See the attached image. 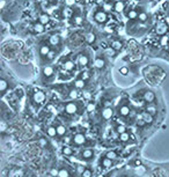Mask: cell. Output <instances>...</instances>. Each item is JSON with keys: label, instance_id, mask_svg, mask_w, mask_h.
Listing matches in <instances>:
<instances>
[{"label": "cell", "instance_id": "6da1fadb", "mask_svg": "<svg viewBox=\"0 0 169 177\" xmlns=\"http://www.w3.org/2000/svg\"><path fill=\"white\" fill-rule=\"evenodd\" d=\"M72 141H73L74 145H77V146H81V145H83L86 142V137L83 134H81V133H77V134L73 135Z\"/></svg>", "mask_w": 169, "mask_h": 177}, {"label": "cell", "instance_id": "7a4b0ae2", "mask_svg": "<svg viewBox=\"0 0 169 177\" xmlns=\"http://www.w3.org/2000/svg\"><path fill=\"white\" fill-rule=\"evenodd\" d=\"M94 19L98 21V23H106L108 20V15L106 12H103V10H98V12L95 13Z\"/></svg>", "mask_w": 169, "mask_h": 177}, {"label": "cell", "instance_id": "3957f363", "mask_svg": "<svg viewBox=\"0 0 169 177\" xmlns=\"http://www.w3.org/2000/svg\"><path fill=\"white\" fill-rule=\"evenodd\" d=\"M167 28H168V25L166 23V22H158L156 23V26H155V33L158 34V35H163L166 31H167Z\"/></svg>", "mask_w": 169, "mask_h": 177}, {"label": "cell", "instance_id": "277c9868", "mask_svg": "<svg viewBox=\"0 0 169 177\" xmlns=\"http://www.w3.org/2000/svg\"><path fill=\"white\" fill-rule=\"evenodd\" d=\"M34 101H35V103L37 104H41V103H43L45 101V94L43 91H41V90H37L34 93Z\"/></svg>", "mask_w": 169, "mask_h": 177}, {"label": "cell", "instance_id": "5b68a950", "mask_svg": "<svg viewBox=\"0 0 169 177\" xmlns=\"http://www.w3.org/2000/svg\"><path fill=\"white\" fill-rule=\"evenodd\" d=\"M65 111H66L67 114H70V115L77 114V111H78V106H77V103H74V102L67 103V104L65 106Z\"/></svg>", "mask_w": 169, "mask_h": 177}, {"label": "cell", "instance_id": "8992f818", "mask_svg": "<svg viewBox=\"0 0 169 177\" xmlns=\"http://www.w3.org/2000/svg\"><path fill=\"white\" fill-rule=\"evenodd\" d=\"M101 116H102V118L104 119V120H109V119H111V117L114 116V110L111 109V108H104L103 110H102V112H101Z\"/></svg>", "mask_w": 169, "mask_h": 177}, {"label": "cell", "instance_id": "52a82bcc", "mask_svg": "<svg viewBox=\"0 0 169 177\" xmlns=\"http://www.w3.org/2000/svg\"><path fill=\"white\" fill-rule=\"evenodd\" d=\"M23 175H25V171L21 168L12 169L8 173V177H23Z\"/></svg>", "mask_w": 169, "mask_h": 177}, {"label": "cell", "instance_id": "ba28073f", "mask_svg": "<svg viewBox=\"0 0 169 177\" xmlns=\"http://www.w3.org/2000/svg\"><path fill=\"white\" fill-rule=\"evenodd\" d=\"M94 156V151L90 149V148H86L81 152V158L85 160H90Z\"/></svg>", "mask_w": 169, "mask_h": 177}, {"label": "cell", "instance_id": "9c48e42d", "mask_svg": "<svg viewBox=\"0 0 169 177\" xmlns=\"http://www.w3.org/2000/svg\"><path fill=\"white\" fill-rule=\"evenodd\" d=\"M146 171H147V168H146L144 164L135 166V167H134V174H135L137 176H142V175H145Z\"/></svg>", "mask_w": 169, "mask_h": 177}, {"label": "cell", "instance_id": "30bf717a", "mask_svg": "<svg viewBox=\"0 0 169 177\" xmlns=\"http://www.w3.org/2000/svg\"><path fill=\"white\" fill-rule=\"evenodd\" d=\"M144 100L147 102V103H152L154 100H155V94L151 91V90H148V91H145V94H144Z\"/></svg>", "mask_w": 169, "mask_h": 177}, {"label": "cell", "instance_id": "8fae6325", "mask_svg": "<svg viewBox=\"0 0 169 177\" xmlns=\"http://www.w3.org/2000/svg\"><path fill=\"white\" fill-rule=\"evenodd\" d=\"M112 160H110V159H108L107 156H104V158H102L101 159V166L103 167V168H106V169H108V168H110L111 166H112Z\"/></svg>", "mask_w": 169, "mask_h": 177}, {"label": "cell", "instance_id": "7c38bea8", "mask_svg": "<svg viewBox=\"0 0 169 177\" xmlns=\"http://www.w3.org/2000/svg\"><path fill=\"white\" fill-rule=\"evenodd\" d=\"M43 75L45 78H50L54 75V67L52 66H45L43 68Z\"/></svg>", "mask_w": 169, "mask_h": 177}, {"label": "cell", "instance_id": "4fadbf2b", "mask_svg": "<svg viewBox=\"0 0 169 177\" xmlns=\"http://www.w3.org/2000/svg\"><path fill=\"white\" fill-rule=\"evenodd\" d=\"M130 108L127 106H122L119 108V116H122V117H127V116L130 115Z\"/></svg>", "mask_w": 169, "mask_h": 177}, {"label": "cell", "instance_id": "5bb4252c", "mask_svg": "<svg viewBox=\"0 0 169 177\" xmlns=\"http://www.w3.org/2000/svg\"><path fill=\"white\" fill-rule=\"evenodd\" d=\"M77 60H78V64L80 66H86L88 64V57L85 56V54H80V56H78V59Z\"/></svg>", "mask_w": 169, "mask_h": 177}, {"label": "cell", "instance_id": "9a60e30c", "mask_svg": "<svg viewBox=\"0 0 169 177\" xmlns=\"http://www.w3.org/2000/svg\"><path fill=\"white\" fill-rule=\"evenodd\" d=\"M141 117H142V119L145 120L146 124H152V123H153V115H151L148 111H147V112H144L141 115Z\"/></svg>", "mask_w": 169, "mask_h": 177}, {"label": "cell", "instance_id": "2e32d148", "mask_svg": "<svg viewBox=\"0 0 169 177\" xmlns=\"http://www.w3.org/2000/svg\"><path fill=\"white\" fill-rule=\"evenodd\" d=\"M7 88H8V82L4 79V78H1V79H0V91H1L2 95L5 94V91H6Z\"/></svg>", "mask_w": 169, "mask_h": 177}, {"label": "cell", "instance_id": "e0dca14e", "mask_svg": "<svg viewBox=\"0 0 169 177\" xmlns=\"http://www.w3.org/2000/svg\"><path fill=\"white\" fill-rule=\"evenodd\" d=\"M66 132H67V129H66L64 125H58V126H57V135H58V137H64V135H66Z\"/></svg>", "mask_w": 169, "mask_h": 177}, {"label": "cell", "instance_id": "ac0fdd59", "mask_svg": "<svg viewBox=\"0 0 169 177\" xmlns=\"http://www.w3.org/2000/svg\"><path fill=\"white\" fill-rule=\"evenodd\" d=\"M62 153L65 156H72L74 154V151L72 149L71 147H68V146H64L62 149Z\"/></svg>", "mask_w": 169, "mask_h": 177}, {"label": "cell", "instance_id": "d6986e66", "mask_svg": "<svg viewBox=\"0 0 169 177\" xmlns=\"http://www.w3.org/2000/svg\"><path fill=\"white\" fill-rule=\"evenodd\" d=\"M45 28H44V25L43 23H36L35 26H34V31L37 33V34H42V33H44Z\"/></svg>", "mask_w": 169, "mask_h": 177}, {"label": "cell", "instance_id": "ffe728a7", "mask_svg": "<svg viewBox=\"0 0 169 177\" xmlns=\"http://www.w3.org/2000/svg\"><path fill=\"white\" fill-rule=\"evenodd\" d=\"M46 134L49 135V137H51V138H54L57 135V127H54V126H49L48 129H46Z\"/></svg>", "mask_w": 169, "mask_h": 177}, {"label": "cell", "instance_id": "44dd1931", "mask_svg": "<svg viewBox=\"0 0 169 177\" xmlns=\"http://www.w3.org/2000/svg\"><path fill=\"white\" fill-rule=\"evenodd\" d=\"M49 41H50V44L51 45H58L60 43V38H59V36L58 35H52L50 36V38H49Z\"/></svg>", "mask_w": 169, "mask_h": 177}, {"label": "cell", "instance_id": "7402d4cb", "mask_svg": "<svg viewBox=\"0 0 169 177\" xmlns=\"http://www.w3.org/2000/svg\"><path fill=\"white\" fill-rule=\"evenodd\" d=\"M104 65H106V62H104V60H103L102 58H96L95 62H94V66H95L96 68H103Z\"/></svg>", "mask_w": 169, "mask_h": 177}, {"label": "cell", "instance_id": "603a6c76", "mask_svg": "<svg viewBox=\"0 0 169 177\" xmlns=\"http://www.w3.org/2000/svg\"><path fill=\"white\" fill-rule=\"evenodd\" d=\"M64 68H65L66 71H72V70H74V62H72V60L65 62H64Z\"/></svg>", "mask_w": 169, "mask_h": 177}, {"label": "cell", "instance_id": "cb8c5ba5", "mask_svg": "<svg viewBox=\"0 0 169 177\" xmlns=\"http://www.w3.org/2000/svg\"><path fill=\"white\" fill-rule=\"evenodd\" d=\"M85 80L82 79H78L75 82H74V87L77 89H83V87H85Z\"/></svg>", "mask_w": 169, "mask_h": 177}, {"label": "cell", "instance_id": "d4e9b609", "mask_svg": "<svg viewBox=\"0 0 169 177\" xmlns=\"http://www.w3.org/2000/svg\"><path fill=\"white\" fill-rule=\"evenodd\" d=\"M106 156H107L108 159L112 160V161H115L117 158H118V155H117V153L115 151H108L107 154H106Z\"/></svg>", "mask_w": 169, "mask_h": 177}, {"label": "cell", "instance_id": "484cf974", "mask_svg": "<svg viewBox=\"0 0 169 177\" xmlns=\"http://www.w3.org/2000/svg\"><path fill=\"white\" fill-rule=\"evenodd\" d=\"M63 15H64L65 18H71L72 15H73V10L67 6L66 8L63 9Z\"/></svg>", "mask_w": 169, "mask_h": 177}, {"label": "cell", "instance_id": "4316f807", "mask_svg": "<svg viewBox=\"0 0 169 177\" xmlns=\"http://www.w3.org/2000/svg\"><path fill=\"white\" fill-rule=\"evenodd\" d=\"M49 52H50V48H49L48 45H43V46L41 48V50H39L41 56H43V57L48 56V54H49Z\"/></svg>", "mask_w": 169, "mask_h": 177}, {"label": "cell", "instance_id": "83f0119b", "mask_svg": "<svg viewBox=\"0 0 169 177\" xmlns=\"http://www.w3.org/2000/svg\"><path fill=\"white\" fill-rule=\"evenodd\" d=\"M58 177H70V171L67 170V168H60Z\"/></svg>", "mask_w": 169, "mask_h": 177}, {"label": "cell", "instance_id": "f1b7e54d", "mask_svg": "<svg viewBox=\"0 0 169 177\" xmlns=\"http://www.w3.org/2000/svg\"><path fill=\"white\" fill-rule=\"evenodd\" d=\"M124 7H125V4L123 1H117L115 4V9L117 12H123Z\"/></svg>", "mask_w": 169, "mask_h": 177}, {"label": "cell", "instance_id": "f546056e", "mask_svg": "<svg viewBox=\"0 0 169 177\" xmlns=\"http://www.w3.org/2000/svg\"><path fill=\"white\" fill-rule=\"evenodd\" d=\"M119 140L122 142H127L130 140V134L127 132H124V133H122V134H119Z\"/></svg>", "mask_w": 169, "mask_h": 177}, {"label": "cell", "instance_id": "4dcf8cb0", "mask_svg": "<svg viewBox=\"0 0 169 177\" xmlns=\"http://www.w3.org/2000/svg\"><path fill=\"white\" fill-rule=\"evenodd\" d=\"M49 21H50V16H49L48 14H42V15L39 16V22L43 23V25H46Z\"/></svg>", "mask_w": 169, "mask_h": 177}, {"label": "cell", "instance_id": "1f68e13d", "mask_svg": "<svg viewBox=\"0 0 169 177\" xmlns=\"http://www.w3.org/2000/svg\"><path fill=\"white\" fill-rule=\"evenodd\" d=\"M86 41H87L88 43H94V42H95V35H94L93 33H88V34L86 35Z\"/></svg>", "mask_w": 169, "mask_h": 177}, {"label": "cell", "instance_id": "d6a6232c", "mask_svg": "<svg viewBox=\"0 0 169 177\" xmlns=\"http://www.w3.org/2000/svg\"><path fill=\"white\" fill-rule=\"evenodd\" d=\"M111 46H112V49H115V50H121V48H122V42H121V41H114Z\"/></svg>", "mask_w": 169, "mask_h": 177}, {"label": "cell", "instance_id": "836d02e7", "mask_svg": "<svg viewBox=\"0 0 169 177\" xmlns=\"http://www.w3.org/2000/svg\"><path fill=\"white\" fill-rule=\"evenodd\" d=\"M82 177H92L93 176V171H92V169L90 168H86L85 169V171L82 173Z\"/></svg>", "mask_w": 169, "mask_h": 177}, {"label": "cell", "instance_id": "e575fe53", "mask_svg": "<svg viewBox=\"0 0 169 177\" xmlns=\"http://www.w3.org/2000/svg\"><path fill=\"white\" fill-rule=\"evenodd\" d=\"M139 15H138V13L135 12V10H130L129 13H127V18L131 19V20H133V19L138 18Z\"/></svg>", "mask_w": 169, "mask_h": 177}, {"label": "cell", "instance_id": "d590c367", "mask_svg": "<svg viewBox=\"0 0 169 177\" xmlns=\"http://www.w3.org/2000/svg\"><path fill=\"white\" fill-rule=\"evenodd\" d=\"M116 131L118 134H122V133L126 132V127H125L124 125H118L117 127H116Z\"/></svg>", "mask_w": 169, "mask_h": 177}, {"label": "cell", "instance_id": "8d00e7d4", "mask_svg": "<svg viewBox=\"0 0 169 177\" xmlns=\"http://www.w3.org/2000/svg\"><path fill=\"white\" fill-rule=\"evenodd\" d=\"M68 95H70V97L71 98H77L78 96H79V93H78V90H77V89H72Z\"/></svg>", "mask_w": 169, "mask_h": 177}, {"label": "cell", "instance_id": "74e56055", "mask_svg": "<svg viewBox=\"0 0 169 177\" xmlns=\"http://www.w3.org/2000/svg\"><path fill=\"white\" fill-rule=\"evenodd\" d=\"M6 129H7V124H6V122L2 119L1 123H0V130H1V132L4 133L5 131H6Z\"/></svg>", "mask_w": 169, "mask_h": 177}, {"label": "cell", "instance_id": "f35d334b", "mask_svg": "<svg viewBox=\"0 0 169 177\" xmlns=\"http://www.w3.org/2000/svg\"><path fill=\"white\" fill-rule=\"evenodd\" d=\"M85 169L86 168H85L82 164H78V166H77V171H78V174H80V175H82V173L85 171Z\"/></svg>", "mask_w": 169, "mask_h": 177}, {"label": "cell", "instance_id": "ab89813d", "mask_svg": "<svg viewBox=\"0 0 169 177\" xmlns=\"http://www.w3.org/2000/svg\"><path fill=\"white\" fill-rule=\"evenodd\" d=\"M50 175H52L54 177H58V175H59V169H51V171H50Z\"/></svg>", "mask_w": 169, "mask_h": 177}, {"label": "cell", "instance_id": "60d3db41", "mask_svg": "<svg viewBox=\"0 0 169 177\" xmlns=\"http://www.w3.org/2000/svg\"><path fill=\"white\" fill-rule=\"evenodd\" d=\"M147 111L151 114V115H155V112H156V109L154 108V106H148V108H147Z\"/></svg>", "mask_w": 169, "mask_h": 177}, {"label": "cell", "instance_id": "b9f144b4", "mask_svg": "<svg viewBox=\"0 0 169 177\" xmlns=\"http://www.w3.org/2000/svg\"><path fill=\"white\" fill-rule=\"evenodd\" d=\"M119 73H121V74H123V75H126V74L129 73V68H127V67H125V66H123V67H121V68H119Z\"/></svg>", "mask_w": 169, "mask_h": 177}, {"label": "cell", "instance_id": "7bdbcfd3", "mask_svg": "<svg viewBox=\"0 0 169 177\" xmlns=\"http://www.w3.org/2000/svg\"><path fill=\"white\" fill-rule=\"evenodd\" d=\"M139 20L142 21V22L146 21V20H147V14H146V13H140V14H139Z\"/></svg>", "mask_w": 169, "mask_h": 177}, {"label": "cell", "instance_id": "ee69618b", "mask_svg": "<svg viewBox=\"0 0 169 177\" xmlns=\"http://www.w3.org/2000/svg\"><path fill=\"white\" fill-rule=\"evenodd\" d=\"M81 79L82 80L89 79V73L88 72H82V73H81Z\"/></svg>", "mask_w": 169, "mask_h": 177}, {"label": "cell", "instance_id": "f6af8a7d", "mask_svg": "<svg viewBox=\"0 0 169 177\" xmlns=\"http://www.w3.org/2000/svg\"><path fill=\"white\" fill-rule=\"evenodd\" d=\"M168 42H169V38L168 37H162V39H161V45H167L168 44Z\"/></svg>", "mask_w": 169, "mask_h": 177}, {"label": "cell", "instance_id": "bcb514c9", "mask_svg": "<svg viewBox=\"0 0 169 177\" xmlns=\"http://www.w3.org/2000/svg\"><path fill=\"white\" fill-rule=\"evenodd\" d=\"M74 4H75V0H65V5L68 6V7H70V6H73Z\"/></svg>", "mask_w": 169, "mask_h": 177}, {"label": "cell", "instance_id": "7dc6e473", "mask_svg": "<svg viewBox=\"0 0 169 177\" xmlns=\"http://www.w3.org/2000/svg\"><path fill=\"white\" fill-rule=\"evenodd\" d=\"M93 110H94V104H93V103H89L88 106H87V111L92 112Z\"/></svg>", "mask_w": 169, "mask_h": 177}, {"label": "cell", "instance_id": "c3c4849f", "mask_svg": "<svg viewBox=\"0 0 169 177\" xmlns=\"http://www.w3.org/2000/svg\"><path fill=\"white\" fill-rule=\"evenodd\" d=\"M115 49H109V50H108L107 51V53L108 54H109V56H115Z\"/></svg>", "mask_w": 169, "mask_h": 177}, {"label": "cell", "instance_id": "681fc988", "mask_svg": "<svg viewBox=\"0 0 169 177\" xmlns=\"http://www.w3.org/2000/svg\"><path fill=\"white\" fill-rule=\"evenodd\" d=\"M5 5H6V0H1L0 1V7H1V9L5 7Z\"/></svg>", "mask_w": 169, "mask_h": 177}, {"label": "cell", "instance_id": "f907efd6", "mask_svg": "<svg viewBox=\"0 0 169 177\" xmlns=\"http://www.w3.org/2000/svg\"><path fill=\"white\" fill-rule=\"evenodd\" d=\"M166 22H167V25L169 26V16H167V18H166Z\"/></svg>", "mask_w": 169, "mask_h": 177}, {"label": "cell", "instance_id": "816d5d0a", "mask_svg": "<svg viewBox=\"0 0 169 177\" xmlns=\"http://www.w3.org/2000/svg\"><path fill=\"white\" fill-rule=\"evenodd\" d=\"M80 21H81V19H80V18L77 19V23H80Z\"/></svg>", "mask_w": 169, "mask_h": 177}, {"label": "cell", "instance_id": "f5cc1de1", "mask_svg": "<svg viewBox=\"0 0 169 177\" xmlns=\"http://www.w3.org/2000/svg\"><path fill=\"white\" fill-rule=\"evenodd\" d=\"M96 177H106V175H102V174H100V175H98Z\"/></svg>", "mask_w": 169, "mask_h": 177}, {"label": "cell", "instance_id": "db71d44e", "mask_svg": "<svg viewBox=\"0 0 169 177\" xmlns=\"http://www.w3.org/2000/svg\"><path fill=\"white\" fill-rule=\"evenodd\" d=\"M37 1H39V2H41V1H44V0H37Z\"/></svg>", "mask_w": 169, "mask_h": 177}]
</instances>
